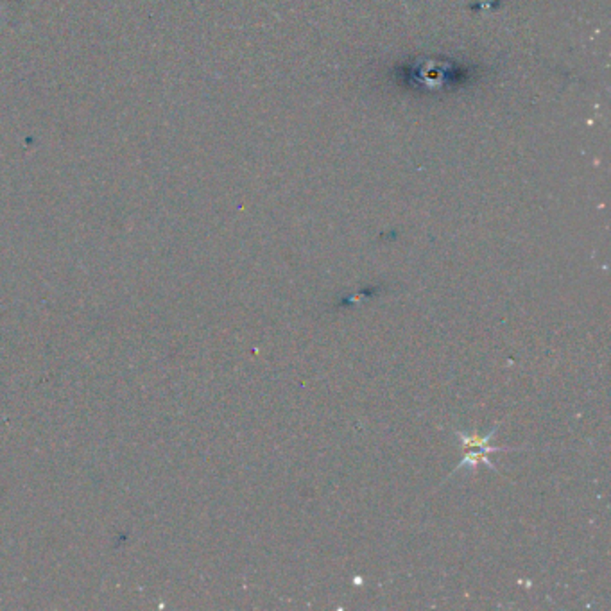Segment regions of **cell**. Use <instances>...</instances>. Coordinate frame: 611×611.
Segmentation results:
<instances>
[{"label":"cell","mask_w":611,"mask_h":611,"mask_svg":"<svg viewBox=\"0 0 611 611\" xmlns=\"http://www.w3.org/2000/svg\"><path fill=\"white\" fill-rule=\"evenodd\" d=\"M496 430H499V425L493 427L486 436L477 432H463V430H457V432H455V436H457L459 441H461V446H463V459H461V463L452 470V473L446 477L445 483L450 479V477H454L455 473H459V471L475 473V470H477L479 464H484V466H487L492 471H495V473H500V471L496 470L495 464L489 461V454H495V452L522 450V448H525V446H492L489 445V441H492V438L496 434Z\"/></svg>","instance_id":"6da1fadb"}]
</instances>
